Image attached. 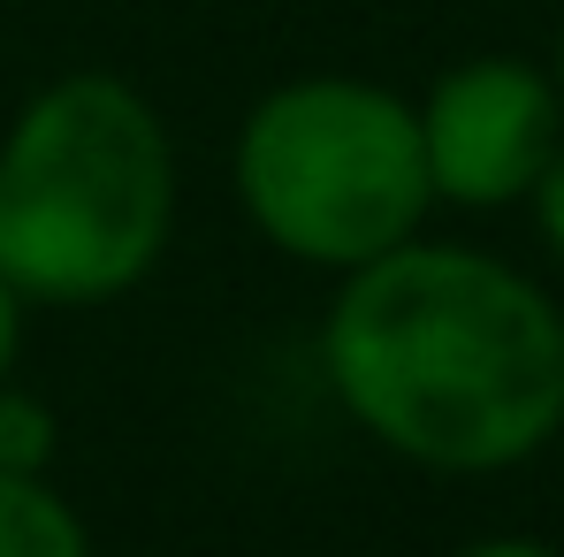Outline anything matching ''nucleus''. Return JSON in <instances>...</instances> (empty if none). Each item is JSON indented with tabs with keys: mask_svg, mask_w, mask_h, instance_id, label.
Listing matches in <instances>:
<instances>
[{
	"mask_svg": "<svg viewBox=\"0 0 564 557\" xmlns=\"http://www.w3.org/2000/svg\"><path fill=\"white\" fill-rule=\"evenodd\" d=\"M344 413L397 459L496 473L564 428V313L503 260L466 245H389L321 329Z\"/></svg>",
	"mask_w": 564,
	"mask_h": 557,
	"instance_id": "f257e3e1",
	"label": "nucleus"
},
{
	"mask_svg": "<svg viewBox=\"0 0 564 557\" xmlns=\"http://www.w3.org/2000/svg\"><path fill=\"white\" fill-rule=\"evenodd\" d=\"M176 153L138 85L77 69L0 138V276L23 306H99L153 276Z\"/></svg>",
	"mask_w": 564,
	"mask_h": 557,
	"instance_id": "f03ea898",
	"label": "nucleus"
},
{
	"mask_svg": "<svg viewBox=\"0 0 564 557\" xmlns=\"http://www.w3.org/2000/svg\"><path fill=\"white\" fill-rule=\"evenodd\" d=\"M237 199L290 260L367 268L435 206L420 115L359 77L275 85L237 130Z\"/></svg>",
	"mask_w": 564,
	"mask_h": 557,
	"instance_id": "7ed1b4c3",
	"label": "nucleus"
},
{
	"mask_svg": "<svg viewBox=\"0 0 564 557\" xmlns=\"http://www.w3.org/2000/svg\"><path fill=\"white\" fill-rule=\"evenodd\" d=\"M557 85L527 62H466L451 69L420 115V153H427V184L458 206H503L519 191H534L542 161L557 153Z\"/></svg>",
	"mask_w": 564,
	"mask_h": 557,
	"instance_id": "20e7f679",
	"label": "nucleus"
},
{
	"mask_svg": "<svg viewBox=\"0 0 564 557\" xmlns=\"http://www.w3.org/2000/svg\"><path fill=\"white\" fill-rule=\"evenodd\" d=\"M0 557H93V535L39 473H0Z\"/></svg>",
	"mask_w": 564,
	"mask_h": 557,
	"instance_id": "39448f33",
	"label": "nucleus"
},
{
	"mask_svg": "<svg viewBox=\"0 0 564 557\" xmlns=\"http://www.w3.org/2000/svg\"><path fill=\"white\" fill-rule=\"evenodd\" d=\"M54 459V413L31 389L0 382V473H39Z\"/></svg>",
	"mask_w": 564,
	"mask_h": 557,
	"instance_id": "423d86ee",
	"label": "nucleus"
},
{
	"mask_svg": "<svg viewBox=\"0 0 564 557\" xmlns=\"http://www.w3.org/2000/svg\"><path fill=\"white\" fill-rule=\"evenodd\" d=\"M534 214H542V237L564 253V146L542 161V176H534Z\"/></svg>",
	"mask_w": 564,
	"mask_h": 557,
	"instance_id": "0eeeda50",
	"label": "nucleus"
},
{
	"mask_svg": "<svg viewBox=\"0 0 564 557\" xmlns=\"http://www.w3.org/2000/svg\"><path fill=\"white\" fill-rule=\"evenodd\" d=\"M15 352H23V298H15L8 276H0V382L15 374Z\"/></svg>",
	"mask_w": 564,
	"mask_h": 557,
	"instance_id": "6e6552de",
	"label": "nucleus"
},
{
	"mask_svg": "<svg viewBox=\"0 0 564 557\" xmlns=\"http://www.w3.org/2000/svg\"><path fill=\"white\" fill-rule=\"evenodd\" d=\"M458 557H557V550H542V543H473Z\"/></svg>",
	"mask_w": 564,
	"mask_h": 557,
	"instance_id": "1a4fd4ad",
	"label": "nucleus"
},
{
	"mask_svg": "<svg viewBox=\"0 0 564 557\" xmlns=\"http://www.w3.org/2000/svg\"><path fill=\"white\" fill-rule=\"evenodd\" d=\"M557 99H564V46H557Z\"/></svg>",
	"mask_w": 564,
	"mask_h": 557,
	"instance_id": "9d476101",
	"label": "nucleus"
}]
</instances>
